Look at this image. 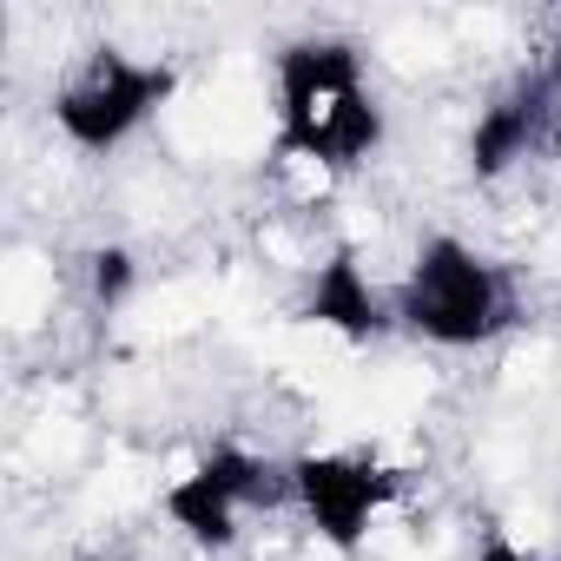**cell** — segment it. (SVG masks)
<instances>
[{"label": "cell", "instance_id": "obj_4", "mask_svg": "<svg viewBox=\"0 0 561 561\" xmlns=\"http://www.w3.org/2000/svg\"><path fill=\"white\" fill-rule=\"evenodd\" d=\"M277 502H291V462H271V456L238 449V443L205 449V456H198L179 482H165V495H159L165 522H172L192 548H205V554L238 548L244 515L277 508Z\"/></svg>", "mask_w": 561, "mask_h": 561}, {"label": "cell", "instance_id": "obj_2", "mask_svg": "<svg viewBox=\"0 0 561 561\" xmlns=\"http://www.w3.org/2000/svg\"><path fill=\"white\" fill-rule=\"evenodd\" d=\"M390 305H397V331L436 351H482L502 331H515V311H522L515 277L456 231H430L410 251L403 277L390 285Z\"/></svg>", "mask_w": 561, "mask_h": 561}, {"label": "cell", "instance_id": "obj_8", "mask_svg": "<svg viewBox=\"0 0 561 561\" xmlns=\"http://www.w3.org/2000/svg\"><path fill=\"white\" fill-rule=\"evenodd\" d=\"M87 291H93V311H119L133 291H139V257L126 251V244H100L93 257H87Z\"/></svg>", "mask_w": 561, "mask_h": 561}, {"label": "cell", "instance_id": "obj_6", "mask_svg": "<svg viewBox=\"0 0 561 561\" xmlns=\"http://www.w3.org/2000/svg\"><path fill=\"white\" fill-rule=\"evenodd\" d=\"M541 146H561V113H554V93H548V73L528 67L515 73L469 126V172L476 179H508L528 152Z\"/></svg>", "mask_w": 561, "mask_h": 561}, {"label": "cell", "instance_id": "obj_10", "mask_svg": "<svg viewBox=\"0 0 561 561\" xmlns=\"http://www.w3.org/2000/svg\"><path fill=\"white\" fill-rule=\"evenodd\" d=\"M93 561H113V554H93Z\"/></svg>", "mask_w": 561, "mask_h": 561}, {"label": "cell", "instance_id": "obj_9", "mask_svg": "<svg viewBox=\"0 0 561 561\" xmlns=\"http://www.w3.org/2000/svg\"><path fill=\"white\" fill-rule=\"evenodd\" d=\"M476 561H535V554H528V548H515V541H508V535H489V541H482V554H476Z\"/></svg>", "mask_w": 561, "mask_h": 561}, {"label": "cell", "instance_id": "obj_5", "mask_svg": "<svg viewBox=\"0 0 561 561\" xmlns=\"http://www.w3.org/2000/svg\"><path fill=\"white\" fill-rule=\"evenodd\" d=\"M390 495H397V476L377 456H357V449H305V456H291V508L337 554H357L370 541Z\"/></svg>", "mask_w": 561, "mask_h": 561}, {"label": "cell", "instance_id": "obj_3", "mask_svg": "<svg viewBox=\"0 0 561 561\" xmlns=\"http://www.w3.org/2000/svg\"><path fill=\"white\" fill-rule=\"evenodd\" d=\"M179 93V67L172 60H139L113 41H93L54 87V126L73 152H119L139 126L159 119V106H172Z\"/></svg>", "mask_w": 561, "mask_h": 561}, {"label": "cell", "instance_id": "obj_7", "mask_svg": "<svg viewBox=\"0 0 561 561\" xmlns=\"http://www.w3.org/2000/svg\"><path fill=\"white\" fill-rule=\"evenodd\" d=\"M298 318L344 337V344H377L397 331V305L377 277L364 271L357 244H331L311 271H305V298H298Z\"/></svg>", "mask_w": 561, "mask_h": 561}, {"label": "cell", "instance_id": "obj_1", "mask_svg": "<svg viewBox=\"0 0 561 561\" xmlns=\"http://www.w3.org/2000/svg\"><path fill=\"white\" fill-rule=\"evenodd\" d=\"M271 146L285 165L318 179H351L383 146V100L364 73V54L337 34L277 47L271 60Z\"/></svg>", "mask_w": 561, "mask_h": 561}]
</instances>
